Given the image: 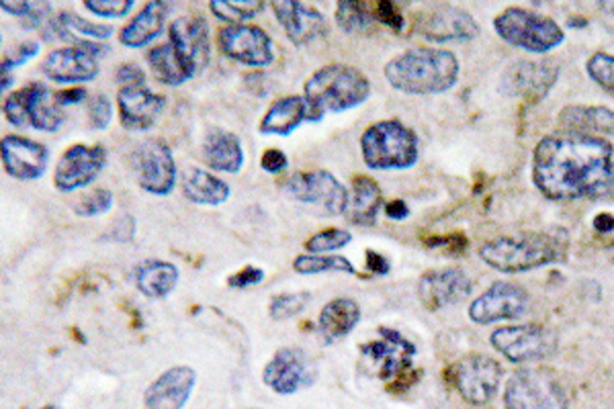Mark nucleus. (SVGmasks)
<instances>
[{
	"label": "nucleus",
	"instance_id": "obj_1",
	"mask_svg": "<svg viewBox=\"0 0 614 409\" xmlns=\"http://www.w3.org/2000/svg\"><path fill=\"white\" fill-rule=\"evenodd\" d=\"M532 182L551 201L599 199L614 187L613 144L575 132L543 137L532 154Z\"/></svg>",
	"mask_w": 614,
	"mask_h": 409
},
{
	"label": "nucleus",
	"instance_id": "obj_14",
	"mask_svg": "<svg viewBox=\"0 0 614 409\" xmlns=\"http://www.w3.org/2000/svg\"><path fill=\"white\" fill-rule=\"evenodd\" d=\"M529 293L508 281H498L469 305V317L479 326H490L527 314Z\"/></svg>",
	"mask_w": 614,
	"mask_h": 409
},
{
	"label": "nucleus",
	"instance_id": "obj_35",
	"mask_svg": "<svg viewBox=\"0 0 614 409\" xmlns=\"http://www.w3.org/2000/svg\"><path fill=\"white\" fill-rule=\"evenodd\" d=\"M64 123V115L60 111V105L52 98L50 88L43 82H33V96L29 105V125L40 129V132H58L60 125Z\"/></svg>",
	"mask_w": 614,
	"mask_h": 409
},
{
	"label": "nucleus",
	"instance_id": "obj_49",
	"mask_svg": "<svg viewBox=\"0 0 614 409\" xmlns=\"http://www.w3.org/2000/svg\"><path fill=\"white\" fill-rule=\"evenodd\" d=\"M260 166H262V170H264V172L279 175V172H283L287 166H289V158H287L285 151L271 148V150H267L262 154V158H260Z\"/></svg>",
	"mask_w": 614,
	"mask_h": 409
},
{
	"label": "nucleus",
	"instance_id": "obj_58",
	"mask_svg": "<svg viewBox=\"0 0 614 409\" xmlns=\"http://www.w3.org/2000/svg\"><path fill=\"white\" fill-rule=\"evenodd\" d=\"M252 409H262V408H252Z\"/></svg>",
	"mask_w": 614,
	"mask_h": 409
},
{
	"label": "nucleus",
	"instance_id": "obj_17",
	"mask_svg": "<svg viewBox=\"0 0 614 409\" xmlns=\"http://www.w3.org/2000/svg\"><path fill=\"white\" fill-rule=\"evenodd\" d=\"M50 150L31 137L9 134L2 137V166L4 172L17 180H38L45 175Z\"/></svg>",
	"mask_w": 614,
	"mask_h": 409
},
{
	"label": "nucleus",
	"instance_id": "obj_39",
	"mask_svg": "<svg viewBox=\"0 0 614 409\" xmlns=\"http://www.w3.org/2000/svg\"><path fill=\"white\" fill-rule=\"evenodd\" d=\"M353 242V233L342 228H326L322 232L314 233L312 238H308L305 242V250L308 254H330L342 250Z\"/></svg>",
	"mask_w": 614,
	"mask_h": 409
},
{
	"label": "nucleus",
	"instance_id": "obj_23",
	"mask_svg": "<svg viewBox=\"0 0 614 409\" xmlns=\"http://www.w3.org/2000/svg\"><path fill=\"white\" fill-rule=\"evenodd\" d=\"M164 105H166L164 96L152 93L146 84L122 86L117 93L119 119H122L123 127L134 129V132L150 129L156 119L160 117Z\"/></svg>",
	"mask_w": 614,
	"mask_h": 409
},
{
	"label": "nucleus",
	"instance_id": "obj_19",
	"mask_svg": "<svg viewBox=\"0 0 614 409\" xmlns=\"http://www.w3.org/2000/svg\"><path fill=\"white\" fill-rule=\"evenodd\" d=\"M471 293V281L464 269H437L424 274L418 283V295L430 312L455 305Z\"/></svg>",
	"mask_w": 614,
	"mask_h": 409
},
{
	"label": "nucleus",
	"instance_id": "obj_48",
	"mask_svg": "<svg viewBox=\"0 0 614 409\" xmlns=\"http://www.w3.org/2000/svg\"><path fill=\"white\" fill-rule=\"evenodd\" d=\"M136 233V219L132 216H122V218L115 219L113 226L110 230V240H115V242H129Z\"/></svg>",
	"mask_w": 614,
	"mask_h": 409
},
{
	"label": "nucleus",
	"instance_id": "obj_27",
	"mask_svg": "<svg viewBox=\"0 0 614 409\" xmlns=\"http://www.w3.org/2000/svg\"><path fill=\"white\" fill-rule=\"evenodd\" d=\"M204 158L209 168L236 175L244 166V148L232 132L211 129L204 139Z\"/></svg>",
	"mask_w": 614,
	"mask_h": 409
},
{
	"label": "nucleus",
	"instance_id": "obj_41",
	"mask_svg": "<svg viewBox=\"0 0 614 409\" xmlns=\"http://www.w3.org/2000/svg\"><path fill=\"white\" fill-rule=\"evenodd\" d=\"M31 96H33V82L14 91L13 95L4 101V117L7 122L13 123L17 127L29 125V105H31Z\"/></svg>",
	"mask_w": 614,
	"mask_h": 409
},
{
	"label": "nucleus",
	"instance_id": "obj_22",
	"mask_svg": "<svg viewBox=\"0 0 614 409\" xmlns=\"http://www.w3.org/2000/svg\"><path fill=\"white\" fill-rule=\"evenodd\" d=\"M279 25L285 29L287 38L295 45H308L310 41L326 35V19L312 4L295 0L271 2Z\"/></svg>",
	"mask_w": 614,
	"mask_h": 409
},
{
	"label": "nucleus",
	"instance_id": "obj_43",
	"mask_svg": "<svg viewBox=\"0 0 614 409\" xmlns=\"http://www.w3.org/2000/svg\"><path fill=\"white\" fill-rule=\"evenodd\" d=\"M587 74L592 81L599 82L602 88L614 93V55L604 52L592 55L587 60Z\"/></svg>",
	"mask_w": 614,
	"mask_h": 409
},
{
	"label": "nucleus",
	"instance_id": "obj_51",
	"mask_svg": "<svg viewBox=\"0 0 614 409\" xmlns=\"http://www.w3.org/2000/svg\"><path fill=\"white\" fill-rule=\"evenodd\" d=\"M115 81L119 82L122 86H134V84H144L146 74L136 64H122L115 72Z\"/></svg>",
	"mask_w": 614,
	"mask_h": 409
},
{
	"label": "nucleus",
	"instance_id": "obj_47",
	"mask_svg": "<svg viewBox=\"0 0 614 409\" xmlns=\"http://www.w3.org/2000/svg\"><path fill=\"white\" fill-rule=\"evenodd\" d=\"M264 279V271L259 269V266H244L242 271L232 274L228 279V285L233 286V289H248V286L259 285Z\"/></svg>",
	"mask_w": 614,
	"mask_h": 409
},
{
	"label": "nucleus",
	"instance_id": "obj_56",
	"mask_svg": "<svg viewBox=\"0 0 614 409\" xmlns=\"http://www.w3.org/2000/svg\"><path fill=\"white\" fill-rule=\"evenodd\" d=\"M594 223H596V230H601V232H614V218L611 216H602Z\"/></svg>",
	"mask_w": 614,
	"mask_h": 409
},
{
	"label": "nucleus",
	"instance_id": "obj_18",
	"mask_svg": "<svg viewBox=\"0 0 614 409\" xmlns=\"http://www.w3.org/2000/svg\"><path fill=\"white\" fill-rule=\"evenodd\" d=\"M262 381L277 396H295L312 381V368L298 348H281L262 370Z\"/></svg>",
	"mask_w": 614,
	"mask_h": 409
},
{
	"label": "nucleus",
	"instance_id": "obj_4",
	"mask_svg": "<svg viewBox=\"0 0 614 409\" xmlns=\"http://www.w3.org/2000/svg\"><path fill=\"white\" fill-rule=\"evenodd\" d=\"M563 248L549 233L502 235L479 248L481 260L500 273H527L553 264L561 259Z\"/></svg>",
	"mask_w": 614,
	"mask_h": 409
},
{
	"label": "nucleus",
	"instance_id": "obj_52",
	"mask_svg": "<svg viewBox=\"0 0 614 409\" xmlns=\"http://www.w3.org/2000/svg\"><path fill=\"white\" fill-rule=\"evenodd\" d=\"M54 98L60 107H64V105H74V103H81L82 98H86V91H84L82 86L64 88V91L55 93Z\"/></svg>",
	"mask_w": 614,
	"mask_h": 409
},
{
	"label": "nucleus",
	"instance_id": "obj_25",
	"mask_svg": "<svg viewBox=\"0 0 614 409\" xmlns=\"http://www.w3.org/2000/svg\"><path fill=\"white\" fill-rule=\"evenodd\" d=\"M170 11L168 2L152 0L146 2L136 17H132L119 33V41L125 48H146L163 33L166 17Z\"/></svg>",
	"mask_w": 614,
	"mask_h": 409
},
{
	"label": "nucleus",
	"instance_id": "obj_21",
	"mask_svg": "<svg viewBox=\"0 0 614 409\" xmlns=\"http://www.w3.org/2000/svg\"><path fill=\"white\" fill-rule=\"evenodd\" d=\"M197 385V373L191 367L166 368L150 382L144 394L146 409H183Z\"/></svg>",
	"mask_w": 614,
	"mask_h": 409
},
{
	"label": "nucleus",
	"instance_id": "obj_34",
	"mask_svg": "<svg viewBox=\"0 0 614 409\" xmlns=\"http://www.w3.org/2000/svg\"><path fill=\"white\" fill-rule=\"evenodd\" d=\"M148 62H150L156 81L163 82L166 86H180V84H185L189 78H192L191 70L185 64V60L178 55L170 41L152 48L148 52Z\"/></svg>",
	"mask_w": 614,
	"mask_h": 409
},
{
	"label": "nucleus",
	"instance_id": "obj_32",
	"mask_svg": "<svg viewBox=\"0 0 614 409\" xmlns=\"http://www.w3.org/2000/svg\"><path fill=\"white\" fill-rule=\"evenodd\" d=\"M383 207L382 187L368 177H356L348 199V219L356 226H373Z\"/></svg>",
	"mask_w": 614,
	"mask_h": 409
},
{
	"label": "nucleus",
	"instance_id": "obj_54",
	"mask_svg": "<svg viewBox=\"0 0 614 409\" xmlns=\"http://www.w3.org/2000/svg\"><path fill=\"white\" fill-rule=\"evenodd\" d=\"M367 269L371 273L375 274H387L389 273V264L387 260L383 259L382 254L377 252H367Z\"/></svg>",
	"mask_w": 614,
	"mask_h": 409
},
{
	"label": "nucleus",
	"instance_id": "obj_28",
	"mask_svg": "<svg viewBox=\"0 0 614 409\" xmlns=\"http://www.w3.org/2000/svg\"><path fill=\"white\" fill-rule=\"evenodd\" d=\"M361 322V307L351 297L327 301L318 317V332L326 344L346 338Z\"/></svg>",
	"mask_w": 614,
	"mask_h": 409
},
{
	"label": "nucleus",
	"instance_id": "obj_44",
	"mask_svg": "<svg viewBox=\"0 0 614 409\" xmlns=\"http://www.w3.org/2000/svg\"><path fill=\"white\" fill-rule=\"evenodd\" d=\"M134 0H86L84 9L105 19H119L134 9Z\"/></svg>",
	"mask_w": 614,
	"mask_h": 409
},
{
	"label": "nucleus",
	"instance_id": "obj_37",
	"mask_svg": "<svg viewBox=\"0 0 614 409\" xmlns=\"http://www.w3.org/2000/svg\"><path fill=\"white\" fill-rule=\"evenodd\" d=\"M375 14L368 7V2H356V0H342L336 4V23L346 33H361L367 31L373 23Z\"/></svg>",
	"mask_w": 614,
	"mask_h": 409
},
{
	"label": "nucleus",
	"instance_id": "obj_15",
	"mask_svg": "<svg viewBox=\"0 0 614 409\" xmlns=\"http://www.w3.org/2000/svg\"><path fill=\"white\" fill-rule=\"evenodd\" d=\"M414 28L418 35L435 43L469 41L479 35V25L471 14L450 4H440L416 14Z\"/></svg>",
	"mask_w": 614,
	"mask_h": 409
},
{
	"label": "nucleus",
	"instance_id": "obj_45",
	"mask_svg": "<svg viewBox=\"0 0 614 409\" xmlns=\"http://www.w3.org/2000/svg\"><path fill=\"white\" fill-rule=\"evenodd\" d=\"M111 113H113V107H111L110 96H93L89 103V125L96 132L107 129V125L111 123Z\"/></svg>",
	"mask_w": 614,
	"mask_h": 409
},
{
	"label": "nucleus",
	"instance_id": "obj_13",
	"mask_svg": "<svg viewBox=\"0 0 614 409\" xmlns=\"http://www.w3.org/2000/svg\"><path fill=\"white\" fill-rule=\"evenodd\" d=\"M107 166V150L103 146L74 144L58 160L54 185L58 191L74 192L89 187Z\"/></svg>",
	"mask_w": 614,
	"mask_h": 409
},
{
	"label": "nucleus",
	"instance_id": "obj_8",
	"mask_svg": "<svg viewBox=\"0 0 614 409\" xmlns=\"http://www.w3.org/2000/svg\"><path fill=\"white\" fill-rule=\"evenodd\" d=\"M285 192L300 203L314 204L324 216H342L348 209L351 192L327 170H305L287 178Z\"/></svg>",
	"mask_w": 614,
	"mask_h": 409
},
{
	"label": "nucleus",
	"instance_id": "obj_53",
	"mask_svg": "<svg viewBox=\"0 0 614 409\" xmlns=\"http://www.w3.org/2000/svg\"><path fill=\"white\" fill-rule=\"evenodd\" d=\"M31 4H33V2H28V0H14V2H2L0 9H2L4 13L14 14V17H19V19H25L29 11H31Z\"/></svg>",
	"mask_w": 614,
	"mask_h": 409
},
{
	"label": "nucleus",
	"instance_id": "obj_20",
	"mask_svg": "<svg viewBox=\"0 0 614 409\" xmlns=\"http://www.w3.org/2000/svg\"><path fill=\"white\" fill-rule=\"evenodd\" d=\"M98 60L84 48L69 45L45 55L41 72L58 84H81L95 81L98 76Z\"/></svg>",
	"mask_w": 614,
	"mask_h": 409
},
{
	"label": "nucleus",
	"instance_id": "obj_7",
	"mask_svg": "<svg viewBox=\"0 0 614 409\" xmlns=\"http://www.w3.org/2000/svg\"><path fill=\"white\" fill-rule=\"evenodd\" d=\"M504 408L568 409V394L553 370L520 368L506 382Z\"/></svg>",
	"mask_w": 614,
	"mask_h": 409
},
{
	"label": "nucleus",
	"instance_id": "obj_11",
	"mask_svg": "<svg viewBox=\"0 0 614 409\" xmlns=\"http://www.w3.org/2000/svg\"><path fill=\"white\" fill-rule=\"evenodd\" d=\"M502 373L500 363L490 356L469 355L452 367L450 381L467 403L488 406L500 389Z\"/></svg>",
	"mask_w": 614,
	"mask_h": 409
},
{
	"label": "nucleus",
	"instance_id": "obj_55",
	"mask_svg": "<svg viewBox=\"0 0 614 409\" xmlns=\"http://www.w3.org/2000/svg\"><path fill=\"white\" fill-rule=\"evenodd\" d=\"M385 211L392 219L408 218V207L402 201H392V203L385 204Z\"/></svg>",
	"mask_w": 614,
	"mask_h": 409
},
{
	"label": "nucleus",
	"instance_id": "obj_42",
	"mask_svg": "<svg viewBox=\"0 0 614 409\" xmlns=\"http://www.w3.org/2000/svg\"><path fill=\"white\" fill-rule=\"evenodd\" d=\"M113 207V192L110 189H95L84 195L79 203L74 204V213L81 218H96L111 211Z\"/></svg>",
	"mask_w": 614,
	"mask_h": 409
},
{
	"label": "nucleus",
	"instance_id": "obj_36",
	"mask_svg": "<svg viewBox=\"0 0 614 409\" xmlns=\"http://www.w3.org/2000/svg\"><path fill=\"white\" fill-rule=\"evenodd\" d=\"M293 271L300 274L356 273L351 260L336 254H301L293 260Z\"/></svg>",
	"mask_w": 614,
	"mask_h": 409
},
{
	"label": "nucleus",
	"instance_id": "obj_40",
	"mask_svg": "<svg viewBox=\"0 0 614 409\" xmlns=\"http://www.w3.org/2000/svg\"><path fill=\"white\" fill-rule=\"evenodd\" d=\"M310 300H312L310 293H281V295H274L271 303H269V314L277 322L291 319V317L300 315L308 307Z\"/></svg>",
	"mask_w": 614,
	"mask_h": 409
},
{
	"label": "nucleus",
	"instance_id": "obj_10",
	"mask_svg": "<svg viewBox=\"0 0 614 409\" xmlns=\"http://www.w3.org/2000/svg\"><path fill=\"white\" fill-rule=\"evenodd\" d=\"M491 346L514 365L539 363L555 353L558 338L551 329L543 326L498 327L491 334Z\"/></svg>",
	"mask_w": 614,
	"mask_h": 409
},
{
	"label": "nucleus",
	"instance_id": "obj_57",
	"mask_svg": "<svg viewBox=\"0 0 614 409\" xmlns=\"http://www.w3.org/2000/svg\"><path fill=\"white\" fill-rule=\"evenodd\" d=\"M40 409H60L58 408V406H43V408Z\"/></svg>",
	"mask_w": 614,
	"mask_h": 409
},
{
	"label": "nucleus",
	"instance_id": "obj_2",
	"mask_svg": "<svg viewBox=\"0 0 614 409\" xmlns=\"http://www.w3.org/2000/svg\"><path fill=\"white\" fill-rule=\"evenodd\" d=\"M383 74L399 93L440 95L457 84L459 60L449 50L414 48L389 60Z\"/></svg>",
	"mask_w": 614,
	"mask_h": 409
},
{
	"label": "nucleus",
	"instance_id": "obj_38",
	"mask_svg": "<svg viewBox=\"0 0 614 409\" xmlns=\"http://www.w3.org/2000/svg\"><path fill=\"white\" fill-rule=\"evenodd\" d=\"M264 9H267V4L260 2V0H244V2L218 0V2L209 4V11L221 21H228V25H240L244 21H250L257 14L262 13Z\"/></svg>",
	"mask_w": 614,
	"mask_h": 409
},
{
	"label": "nucleus",
	"instance_id": "obj_30",
	"mask_svg": "<svg viewBox=\"0 0 614 409\" xmlns=\"http://www.w3.org/2000/svg\"><path fill=\"white\" fill-rule=\"evenodd\" d=\"M180 187L191 203L218 207L230 199V185L197 166H187L180 172Z\"/></svg>",
	"mask_w": 614,
	"mask_h": 409
},
{
	"label": "nucleus",
	"instance_id": "obj_46",
	"mask_svg": "<svg viewBox=\"0 0 614 409\" xmlns=\"http://www.w3.org/2000/svg\"><path fill=\"white\" fill-rule=\"evenodd\" d=\"M38 52H40V43H38V41H25V43H21V45L14 50L13 55L7 57V60L2 62V72L25 64L33 55H38Z\"/></svg>",
	"mask_w": 614,
	"mask_h": 409
},
{
	"label": "nucleus",
	"instance_id": "obj_3",
	"mask_svg": "<svg viewBox=\"0 0 614 409\" xmlns=\"http://www.w3.org/2000/svg\"><path fill=\"white\" fill-rule=\"evenodd\" d=\"M371 95V81L348 64H327L315 70L303 86L308 119L320 122L326 113H342L363 105Z\"/></svg>",
	"mask_w": 614,
	"mask_h": 409
},
{
	"label": "nucleus",
	"instance_id": "obj_9",
	"mask_svg": "<svg viewBox=\"0 0 614 409\" xmlns=\"http://www.w3.org/2000/svg\"><path fill=\"white\" fill-rule=\"evenodd\" d=\"M132 166L136 170L137 185L150 195L166 197L177 185L175 156L160 137H152L136 146L132 151Z\"/></svg>",
	"mask_w": 614,
	"mask_h": 409
},
{
	"label": "nucleus",
	"instance_id": "obj_33",
	"mask_svg": "<svg viewBox=\"0 0 614 409\" xmlns=\"http://www.w3.org/2000/svg\"><path fill=\"white\" fill-rule=\"evenodd\" d=\"M560 122L565 127V132L590 134V136L614 134V111L606 107L572 105L561 111Z\"/></svg>",
	"mask_w": 614,
	"mask_h": 409
},
{
	"label": "nucleus",
	"instance_id": "obj_31",
	"mask_svg": "<svg viewBox=\"0 0 614 409\" xmlns=\"http://www.w3.org/2000/svg\"><path fill=\"white\" fill-rule=\"evenodd\" d=\"M178 269L173 262L166 260H144L137 264L136 286L142 295L150 300H163L175 291L178 283Z\"/></svg>",
	"mask_w": 614,
	"mask_h": 409
},
{
	"label": "nucleus",
	"instance_id": "obj_24",
	"mask_svg": "<svg viewBox=\"0 0 614 409\" xmlns=\"http://www.w3.org/2000/svg\"><path fill=\"white\" fill-rule=\"evenodd\" d=\"M382 342H371L363 346V355L367 356L371 363L379 365V377L382 379H394L402 377L409 367V358L416 355V346L406 340L396 329L379 327Z\"/></svg>",
	"mask_w": 614,
	"mask_h": 409
},
{
	"label": "nucleus",
	"instance_id": "obj_5",
	"mask_svg": "<svg viewBox=\"0 0 614 409\" xmlns=\"http://www.w3.org/2000/svg\"><path fill=\"white\" fill-rule=\"evenodd\" d=\"M361 154L373 170H406L418 162V137L397 119L373 123L361 136Z\"/></svg>",
	"mask_w": 614,
	"mask_h": 409
},
{
	"label": "nucleus",
	"instance_id": "obj_12",
	"mask_svg": "<svg viewBox=\"0 0 614 409\" xmlns=\"http://www.w3.org/2000/svg\"><path fill=\"white\" fill-rule=\"evenodd\" d=\"M219 50L250 69H267L274 60L273 40L257 25H226L218 31Z\"/></svg>",
	"mask_w": 614,
	"mask_h": 409
},
{
	"label": "nucleus",
	"instance_id": "obj_16",
	"mask_svg": "<svg viewBox=\"0 0 614 409\" xmlns=\"http://www.w3.org/2000/svg\"><path fill=\"white\" fill-rule=\"evenodd\" d=\"M168 41L175 45L178 55L185 60L192 76L207 69L211 60V45H209V28L207 21L199 14H185L178 17L168 28Z\"/></svg>",
	"mask_w": 614,
	"mask_h": 409
},
{
	"label": "nucleus",
	"instance_id": "obj_50",
	"mask_svg": "<svg viewBox=\"0 0 614 409\" xmlns=\"http://www.w3.org/2000/svg\"><path fill=\"white\" fill-rule=\"evenodd\" d=\"M375 17L396 31L404 28V19H402V14L397 13L396 4H392V2H379L375 7Z\"/></svg>",
	"mask_w": 614,
	"mask_h": 409
},
{
	"label": "nucleus",
	"instance_id": "obj_29",
	"mask_svg": "<svg viewBox=\"0 0 614 409\" xmlns=\"http://www.w3.org/2000/svg\"><path fill=\"white\" fill-rule=\"evenodd\" d=\"M308 119V103L300 95L281 96L260 119V134L264 136H291Z\"/></svg>",
	"mask_w": 614,
	"mask_h": 409
},
{
	"label": "nucleus",
	"instance_id": "obj_6",
	"mask_svg": "<svg viewBox=\"0 0 614 409\" xmlns=\"http://www.w3.org/2000/svg\"><path fill=\"white\" fill-rule=\"evenodd\" d=\"M493 29L506 43L531 54H547L565 40L563 29L553 19L520 7H510L498 14Z\"/></svg>",
	"mask_w": 614,
	"mask_h": 409
},
{
	"label": "nucleus",
	"instance_id": "obj_26",
	"mask_svg": "<svg viewBox=\"0 0 614 409\" xmlns=\"http://www.w3.org/2000/svg\"><path fill=\"white\" fill-rule=\"evenodd\" d=\"M558 81V69L547 62H520L506 72L504 84L512 95L543 98Z\"/></svg>",
	"mask_w": 614,
	"mask_h": 409
}]
</instances>
